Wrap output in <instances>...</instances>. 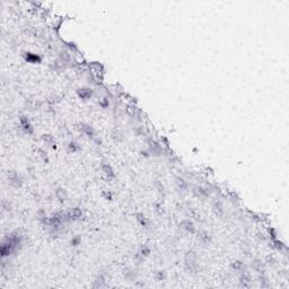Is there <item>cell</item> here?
<instances>
[{
	"instance_id": "cell-1",
	"label": "cell",
	"mask_w": 289,
	"mask_h": 289,
	"mask_svg": "<svg viewBox=\"0 0 289 289\" xmlns=\"http://www.w3.org/2000/svg\"><path fill=\"white\" fill-rule=\"evenodd\" d=\"M8 181L15 188H19L23 184V178L20 177V175L18 173H16L14 170H10L8 173Z\"/></svg>"
},
{
	"instance_id": "cell-2",
	"label": "cell",
	"mask_w": 289,
	"mask_h": 289,
	"mask_svg": "<svg viewBox=\"0 0 289 289\" xmlns=\"http://www.w3.org/2000/svg\"><path fill=\"white\" fill-rule=\"evenodd\" d=\"M185 265L188 267L189 270H194L196 268V253L190 251V252L186 253L185 255Z\"/></svg>"
},
{
	"instance_id": "cell-3",
	"label": "cell",
	"mask_w": 289,
	"mask_h": 289,
	"mask_svg": "<svg viewBox=\"0 0 289 289\" xmlns=\"http://www.w3.org/2000/svg\"><path fill=\"white\" fill-rule=\"evenodd\" d=\"M66 215H67V220H78L82 218V211L79 208H72Z\"/></svg>"
},
{
	"instance_id": "cell-4",
	"label": "cell",
	"mask_w": 289,
	"mask_h": 289,
	"mask_svg": "<svg viewBox=\"0 0 289 289\" xmlns=\"http://www.w3.org/2000/svg\"><path fill=\"white\" fill-rule=\"evenodd\" d=\"M19 121H20V126H22V128L24 129L25 132H27V134H33V126L31 124L30 120L27 119L25 115H22V116L19 118Z\"/></svg>"
},
{
	"instance_id": "cell-5",
	"label": "cell",
	"mask_w": 289,
	"mask_h": 289,
	"mask_svg": "<svg viewBox=\"0 0 289 289\" xmlns=\"http://www.w3.org/2000/svg\"><path fill=\"white\" fill-rule=\"evenodd\" d=\"M24 59L30 63H40L42 61V58L38 56V54L31 53V52H26V53H24Z\"/></svg>"
},
{
	"instance_id": "cell-6",
	"label": "cell",
	"mask_w": 289,
	"mask_h": 289,
	"mask_svg": "<svg viewBox=\"0 0 289 289\" xmlns=\"http://www.w3.org/2000/svg\"><path fill=\"white\" fill-rule=\"evenodd\" d=\"M180 226H181V228H183V229L185 230V232H188V233L193 234L194 232H196V227H194V225H193V222L191 221V220H189V219H184V220H182L181 224H180Z\"/></svg>"
},
{
	"instance_id": "cell-7",
	"label": "cell",
	"mask_w": 289,
	"mask_h": 289,
	"mask_svg": "<svg viewBox=\"0 0 289 289\" xmlns=\"http://www.w3.org/2000/svg\"><path fill=\"white\" fill-rule=\"evenodd\" d=\"M77 94H78V96L80 97L82 100L86 101V100H88V98L92 97L93 92H92V89H89V88H80L77 90Z\"/></svg>"
},
{
	"instance_id": "cell-8",
	"label": "cell",
	"mask_w": 289,
	"mask_h": 289,
	"mask_svg": "<svg viewBox=\"0 0 289 289\" xmlns=\"http://www.w3.org/2000/svg\"><path fill=\"white\" fill-rule=\"evenodd\" d=\"M80 130L84 134H86L87 137L93 138L95 136V132H94L93 128L89 126V124H86V123H80Z\"/></svg>"
},
{
	"instance_id": "cell-9",
	"label": "cell",
	"mask_w": 289,
	"mask_h": 289,
	"mask_svg": "<svg viewBox=\"0 0 289 289\" xmlns=\"http://www.w3.org/2000/svg\"><path fill=\"white\" fill-rule=\"evenodd\" d=\"M102 170H103V172L106 174L108 177H114L115 176L114 170H113V168L111 167V165H108V164H103V165H102Z\"/></svg>"
},
{
	"instance_id": "cell-10",
	"label": "cell",
	"mask_w": 289,
	"mask_h": 289,
	"mask_svg": "<svg viewBox=\"0 0 289 289\" xmlns=\"http://www.w3.org/2000/svg\"><path fill=\"white\" fill-rule=\"evenodd\" d=\"M250 282H251V276L247 273V272H244L241 277V285L243 287H248L250 286Z\"/></svg>"
},
{
	"instance_id": "cell-11",
	"label": "cell",
	"mask_w": 289,
	"mask_h": 289,
	"mask_svg": "<svg viewBox=\"0 0 289 289\" xmlns=\"http://www.w3.org/2000/svg\"><path fill=\"white\" fill-rule=\"evenodd\" d=\"M42 138H43V140H44L49 146L56 148V140H54V138L52 137V136H50V134H44Z\"/></svg>"
},
{
	"instance_id": "cell-12",
	"label": "cell",
	"mask_w": 289,
	"mask_h": 289,
	"mask_svg": "<svg viewBox=\"0 0 289 289\" xmlns=\"http://www.w3.org/2000/svg\"><path fill=\"white\" fill-rule=\"evenodd\" d=\"M198 237H199V240H200L202 243H204V244H207V243L210 242V236H209L206 232H201V233H199Z\"/></svg>"
},
{
	"instance_id": "cell-13",
	"label": "cell",
	"mask_w": 289,
	"mask_h": 289,
	"mask_svg": "<svg viewBox=\"0 0 289 289\" xmlns=\"http://www.w3.org/2000/svg\"><path fill=\"white\" fill-rule=\"evenodd\" d=\"M56 194H57V198H58L60 201H64L66 198H67V193H66V191L63 189H58L56 191Z\"/></svg>"
},
{
	"instance_id": "cell-14",
	"label": "cell",
	"mask_w": 289,
	"mask_h": 289,
	"mask_svg": "<svg viewBox=\"0 0 289 289\" xmlns=\"http://www.w3.org/2000/svg\"><path fill=\"white\" fill-rule=\"evenodd\" d=\"M176 184H177V186L181 190H185L186 188H188V183H186V182L184 181V180H183L182 177L176 178Z\"/></svg>"
},
{
	"instance_id": "cell-15",
	"label": "cell",
	"mask_w": 289,
	"mask_h": 289,
	"mask_svg": "<svg viewBox=\"0 0 289 289\" xmlns=\"http://www.w3.org/2000/svg\"><path fill=\"white\" fill-rule=\"evenodd\" d=\"M137 220L139 221V224H140L141 226H147V224H148V221H147V219L144 218V216L142 215V214H137Z\"/></svg>"
},
{
	"instance_id": "cell-16",
	"label": "cell",
	"mask_w": 289,
	"mask_h": 289,
	"mask_svg": "<svg viewBox=\"0 0 289 289\" xmlns=\"http://www.w3.org/2000/svg\"><path fill=\"white\" fill-rule=\"evenodd\" d=\"M232 268H233L234 270H241L242 268H243V263H242L241 261H236V262H234L233 264H232Z\"/></svg>"
},
{
	"instance_id": "cell-17",
	"label": "cell",
	"mask_w": 289,
	"mask_h": 289,
	"mask_svg": "<svg viewBox=\"0 0 289 289\" xmlns=\"http://www.w3.org/2000/svg\"><path fill=\"white\" fill-rule=\"evenodd\" d=\"M69 148H70L71 152H77V150H79V149H80V147L78 146V144H76V142H74V141H72V142H70V144H69Z\"/></svg>"
},
{
	"instance_id": "cell-18",
	"label": "cell",
	"mask_w": 289,
	"mask_h": 289,
	"mask_svg": "<svg viewBox=\"0 0 289 289\" xmlns=\"http://www.w3.org/2000/svg\"><path fill=\"white\" fill-rule=\"evenodd\" d=\"M149 253H150V250H149L147 246H144V247H142L141 248V251H140V254L142 256H147V255H149Z\"/></svg>"
},
{
	"instance_id": "cell-19",
	"label": "cell",
	"mask_w": 289,
	"mask_h": 289,
	"mask_svg": "<svg viewBox=\"0 0 289 289\" xmlns=\"http://www.w3.org/2000/svg\"><path fill=\"white\" fill-rule=\"evenodd\" d=\"M100 104H101V106H102V108H106V106H108V100H106V98H103V101H101Z\"/></svg>"
},
{
	"instance_id": "cell-20",
	"label": "cell",
	"mask_w": 289,
	"mask_h": 289,
	"mask_svg": "<svg viewBox=\"0 0 289 289\" xmlns=\"http://www.w3.org/2000/svg\"><path fill=\"white\" fill-rule=\"evenodd\" d=\"M79 242H80V238H79V237H74L72 240H71V245H78V244H79Z\"/></svg>"
}]
</instances>
